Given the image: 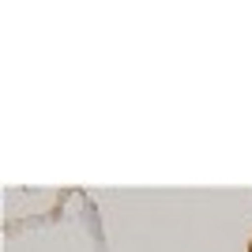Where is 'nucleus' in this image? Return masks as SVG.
Wrapping results in <instances>:
<instances>
[]
</instances>
